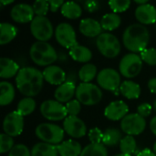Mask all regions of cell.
I'll return each mask as SVG.
<instances>
[{
    "instance_id": "1",
    "label": "cell",
    "mask_w": 156,
    "mask_h": 156,
    "mask_svg": "<svg viewBox=\"0 0 156 156\" xmlns=\"http://www.w3.org/2000/svg\"><path fill=\"white\" fill-rule=\"evenodd\" d=\"M43 83V73L32 67L20 69L16 77V88L23 95L29 98L37 96L41 91Z\"/></svg>"
},
{
    "instance_id": "2",
    "label": "cell",
    "mask_w": 156,
    "mask_h": 156,
    "mask_svg": "<svg viewBox=\"0 0 156 156\" xmlns=\"http://www.w3.org/2000/svg\"><path fill=\"white\" fill-rule=\"evenodd\" d=\"M149 40V30L142 24H133L129 26L122 36L124 47L133 53H141L146 49Z\"/></svg>"
},
{
    "instance_id": "3",
    "label": "cell",
    "mask_w": 156,
    "mask_h": 156,
    "mask_svg": "<svg viewBox=\"0 0 156 156\" xmlns=\"http://www.w3.org/2000/svg\"><path fill=\"white\" fill-rule=\"evenodd\" d=\"M29 56L33 62L38 66L51 65L58 59V53L55 48L48 42L37 41L29 50Z\"/></svg>"
},
{
    "instance_id": "4",
    "label": "cell",
    "mask_w": 156,
    "mask_h": 156,
    "mask_svg": "<svg viewBox=\"0 0 156 156\" xmlns=\"http://www.w3.org/2000/svg\"><path fill=\"white\" fill-rule=\"evenodd\" d=\"M75 96L81 104L91 106L101 102L103 94L101 90L95 84L82 82L77 87Z\"/></svg>"
},
{
    "instance_id": "5",
    "label": "cell",
    "mask_w": 156,
    "mask_h": 156,
    "mask_svg": "<svg viewBox=\"0 0 156 156\" xmlns=\"http://www.w3.org/2000/svg\"><path fill=\"white\" fill-rule=\"evenodd\" d=\"M64 129L52 123H41L37 126L35 133L43 143L49 144H59L64 138Z\"/></svg>"
},
{
    "instance_id": "6",
    "label": "cell",
    "mask_w": 156,
    "mask_h": 156,
    "mask_svg": "<svg viewBox=\"0 0 156 156\" xmlns=\"http://www.w3.org/2000/svg\"><path fill=\"white\" fill-rule=\"evenodd\" d=\"M96 45L100 53L108 58H113L121 52L119 39L111 33H101L97 37Z\"/></svg>"
},
{
    "instance_id": "7",
    "label": "cell",
    "mask_w": 156,
    "mask_h": 156,
    "mask_svg": "<svg viewBox=\"0 0 156 156\" xmlns=\"http://www.w3.org/2000/svg\"><path fill=\"white\" fill-rule=\"evenodd\" d=\"M143 68V59L136 53L125 55L120 61L119 69L122 75L127 79H133L138 76Z\"/></svg>"
},
{
    "instance_id": "8",
    "label": "cell",
    "mask_w": 156,
    "mask_h": 156,
    "mask_svg": "<svg viewBox=\"0 0 156 156\" xmlns=\"http://www.w3.org/2000/svg\"><path fill=\"white\" fill-rule=\"evenodd\" d=\"M30 30L33 37L42 42H47L53 35V26L46 16H35L30 23Z\"/></svg>"
},
{
    "instance_id": "9",
    "label": "cell",
    "mask_w": 156,
    "mask_h": 156,
    "mask_svg": "<svg viewBox=\"0 0 156 156\" xmlns=\"http://www.w3.org/2000/svg\"><path fill=\"white\" fill-rule=\"evenodd\" d=\"M40 112L44 118L52 122L65 120L69 116L66 106L58 101L52 100H48L41 103Z\"/></svg>"
},
{
    "instance_id": "10",
    "label": "cell",
    "mask_w": 156,
    "mask_h": 156,
    "mask_svg": "<svg viewBox=\"0 0 156 156\" xmlns=\"http://www.w3.org/2000/svg\"><path fill=\"white\" fill-rule=\"evenodd\" d=\"M121 128L122 132L128 135H139L144 133L146 128L145 118L138 113L128 114L122 120Z\"/></svg>"
},
{
    "instance_id": "11",
    "label": "cell",
    "mask_w": 156,
    "mask_h": 156,
    "mask_svg": "<svg viewBox=\"0 0 156 156\" xmlns=\"http://www.w3.org/2000/svg\"><path fill=\"white\" fill-rule=\"evenodd\" d=\"M55 37L58 44L66 48L78 46L76 33L73 27L69 23H60L55 30Z\"/></svg>"
},
{
    "instance_id": "12",
    "label": "cell",
    "mask_w": 156,
    "mask_h": 156,
    "mask_svg": "<svg viewBox=\"0 0 156 156\" xmlns=\"http://www.w3.org/2000/svg\"><path fill=\"white\" fill-rule=\"evenodd\" d=\"M97 81L101 88L115 91L120 89L121 86V76L113 69H103L97 75Z\"/></svg>"
},
{
    "instance_id": "13",
    "label": "cell",
    "mask_w": 156,
    "mask_h": 156,
    "mask_svg": "<svg viewBox=\"0 0 156 156\" xmlns=\"http://www.w3.org/2000/svg\"><path fill=\"white\" fill-rule=\"evenodd\" d=\"M3 130L11 137L20 135L24 130V117L16 111L8 113L4 119Z\"/></svg>"
},
{
    "instance_id": "14",
    "label": "cell",
    "mask_w": 156,
    "mask_h": 156,
    "mask_svg": "<svg viewBox=\"0 0 156 156\" xmlns=\"http://www.w3.org/2000/svg\"><path fill=\"white\" fill-rule=\"evenodd\" d=\"M63 129L67 134L73 138H81L87 133L86 124L76 116H68L63 122Z\"/></svg>"
},
{
    "instance_id": "15",
    "label": "cell",
    "mask_w": 156,
    "mask_h": 156,
    "mask_svg": "<svg viewBox=\"0 0 156 156\" xmlns=\"http://www.w3.org/2000/svg\"><path fill=\"white\" fill-rule=\"evenodd\" d=\"M34 9L33 6L27 4H17L12 7L10 16L11 18L16 23H28L34 19Z\"/></svg>"
},
{
    "instance_id": "16",
    "label": "cell",
    "mask_w": 156,
    "mask_h": 156,
    "mask_svg": "<svg viewBox=\"0 0 156 156\" xmlns=\"http://www.w3.org/2000/svg\"><path fill=\"white\" fill-rule=\"evenodd\" d=\"M129 107L122 101H115L111 102L104 110V115L107 119L116 122L122 120L128 113Z\"/></svg>"
},
{
    "instance_id": "17",
    "label": "cell",
    "mask_w": 156,
    "mask_h": 156,
    "mask_svg": "<svg viewBox=\"0 0 156 156\" xmlns=\"http://www.w3.org/2000/svg\"><path fill=\"white\" fill-rule=\"evenodd\" d=\"M44 80L51 85L60 86L66 82V73L58 66H48L43 70Z\"/></svg>"
},
{
    "instance_id": "18",
    "label": "cell",
    "mask_w": 156,
    "mask_h": 156,
    "mask_svg": "<svg viewBox=\"0 0 156 156\" xmlns=\"http://www.w3.org/2000/svg\"><path fill=\"white\" fill-rule=\"evenodd\" d=\"M135 16L136 19L144 25L154 24L156 22L155 6L150 4L138 5L135 9Z\"/></svg>"
},
{
    "instance_id": "19",
    "label": "cell",
    "mask_w": 156,
    "mask_h": 156,
    "mask_svg": "<svg viewBox=\"0 0 156 156\" xmlns=\"http://www.w3.org/2000/svg\"><path fill=\"white\" fill-rule=\"evenodd\" d=\"M80 31L82 35L88 37H99L101 34L102 27L100 22L93 18H84L80 21Z\"/></svg>"
},
{
    "instance_id": "20",
    "label": "cell",
    "mask_w": 156,
    "mask_h": 156,
    "mask_svg": "<svg viewBox=\"0 0 156 156\" xmlns=\"http://www.w3.org/2000/svg\"><path fill=\"white\" fill-rule=\"evenodd\" d=\"M76 89L77 87L75 86V83L72 81H66L60 86L57 88L55 90V99L58 102H69L72 101L71 99L73 96L76 94Z\"/></svg>"
},
{
    "instance_id": "21",
    "label": "cell",
    "mask_w": 156,
    "mask_h": 156,
    "mask_svg": "<svg viewBox=\"0 0 156 156\" xmlns=\"http://www.w3.org/2000/svg\"><path fill=\"white\" fill-rule=\"evenodd\" d=\"M56 146L60 156H80L83 150L80 144L74 140L65 141Z\"/></svg>"
},
{
    "instance_id": "22",
    "label": "cell",
    "mask_w": 156,
    "mask_h": 156,
    "mask_svg": "<svg viewBox=\"0 0 156 156\" xmlns=\"http://www.w3.org/2000/svg\"><path fill=\"white\" fill-rule=\"evenodd\" d=\"M20 69L16 62L8 58L0 59V77L2 79H10L17 75Z\"/></svg>"
},
{
    "instance_id": "23",
    "label": "cell",
    "mask_w": 156,
    "mask_h": 156,
    "mask_svg": "<svg viewBox=\"0 0 156 156\" xmlns=\"http://www.w3.org/2000/svg\"><path fill=\"white\" fill-rule=\"evenodd\" d=\"M120 92L128 100L138 99L141 95V87L138 83L132 80H125L120 86Z\"/></svg>"
},
{
    "instance_id": "24",
    "label": "cell",
    "mask_w": 156,
    "mask_h": 156,
    "mask_svg": "<svg viewBox=\"0 0 156 156\" xmlns=\"http://www.w3.org/2000/svg\"><path fill=\"white\" fill-rule=\"evenodd\" d=\"M15 88L8 81H1L0 83V105L6 106L15 99Z\"/></svg>"
},
{
    "instance_id": "25",
    "label": "cell",
    "mask_w": 156,
    "mask_h": 156,
    "mask_svg": "<svg viewBox=\"0 0 156 156\" xmlns=\"http://www.w3.org/2000/svg\"><path fill=\"white\" fill-rule=\"evenodd\" d=\"M70 57L78 62L86 63L89 62L92 58V53L91 51L85 46L78 45L76 47H73L69 51Z\"/></svg>"
},
{
    "instance_id": "26",
    "label": "cell",
    "mask_w": 156,
    "mask_h": 156,
    "mask_svg": "<svg viewBox=\"0 0 156 156\" xmlns=\"http://www.w3.org/2000/svg\"><path fill=\"white\" fill-rule=\"evenodd\" d=\"M31 156H58V152L53 144L38 143L32 147Z\"/></svg>"
},
{
    "instance_id": "27",
    "label": "cell",
    "mask_w": 156,
    "mask_h": 156,
    "mask_svg": "<svg viewBox=\"0 0 156 156\" xmlns=\"http://www.w3.org/2000/svg\"><path fill=\"white\" fill-rule=\"evenodd\" d=\"M17 35V28L9 23L0 24V44L5 45L11 42Z\"/></svg>"
},
{
    "instance_id": "28",
    "label": "cell",
    "mask_w": 156,
    "mask_h": 156,
    "mask_svg": "<svg viewBox=\"0 0 156 156\" xmlns=\"http://www.w3.org/2000/svg\"><path fill=\"white\" fill-rule=\"evenodd\" d=\"M61 14L69 19H77L81 16L82 9L76 2H66L61 7Z\"/></svg>"
},
{
    "instance_id": "29",
    "label": "cell",
    "mask_w": 156,
    "mask_h": 156,
    "mask_svg": "<svg viewBox=\"0 0 156 156\" xmlns=\"http://www.w3.org/2000/svg\"><path fill=\"white\" fill-rule=\"evenodd\" d=\"M122 23V18L119 15L115 13H108L105 14L101 21V27L104 30L112 31L120 27Z\"/></svg>"
},
{
    "instance_id": "30",
    "label": "cell",
    "mask_w": 156,
    "mask_h": 156,
    "mask_svg": "<svg viewBox=\"0 0 156 156\" xmlns=\"http://www.w3.org/2000/svg\"><path fill=\"white\" fill-rule=\"evenodd\" d=\"M122 140V133L118 129L110 128L103 133L102 144L105 146H110V147L115 146L118 144H120Z\"/></svg>"
},
{
    "instance_id": "31",
    "label": "cell",
    "mask_w": 156,
    "mask_h": 156,
    "mask_svg": "<svg viewBox=\"0 0 156 156\" xmlns=\"http://www.w3.org/2000/svg\"><path fill=\"white\" fill-rule=\"evenodd\" d=\"M80 156H108V151L103 144H90L82 150Z\"/></svg>"
},
{
    "instance_id": "32",
    "label": "cell",
    "mask_w": 156,
    "mask_h": 156,
    "mask_svg": "<svg viewBox=\"0 0 156 156\" xmlns=\"http://www.w3.org/2000/svg\"><path fill=\"white\" fill-rule=\"evenodd\" d=\"M97 75V68L93 64H85L79 71V77L84 83H90V81Z\"/></svg>"
},
{
    "instance_id": "33",
    "label": "cell",
    "mask_w": 156,
    "mask_h": 156,
    "mask_svg": "<svg viewBox=\"0 0 156 156\" xmlns=\"http://www.w3.org/2000/svg\"><path fill=\"white\" fill-rule=\"evenodd\" d=\"M35 109H36V101L32 98L26 97L18 102L16 112L24 117L31 114L35 111Z\"/></svg>"
},
{
    "instance_id": "34",
    "label": "cell",
    "mask_w": 156,
    "mask_h": 156,
    "mask_svg": "<svg viewBox=\"0 0 156 156\" xmlns=\"http://www.w3.org/2000/svg\"><path fill=\"white\" fill-rule=\"evenodd\" d=\"M136 147H137L136 141L133 138V136H131V135H127L126 137L122 138V140L120 143L121 152L122 154H125V155L132 156L133 154H134Z\"/></svg>"
},
{
    "instance_id": "35",
    "label": "cell",
    "mask_w": 156,
    "mask_h": 156,
    "mask_svg": "<svg viewBox=\"0 0 156 156\" xmlns=\"http://www.w3.org/2000/svg\"><path fill=\"white\" fill-rule=\"evenodd\" d=\"M14 139L13 137L5 134V133H1L0 134V153L1 154H5L9 153L13 148H14Z\"/></svg>"
},
{
    "instance_id": "36",
    "label": "cell",
    "mask_w": 156,
    "mask_h": 156,
    "mask_svg": "<svg viewBox=\"0 0 156 156\" xmlns=\"http://www.w3.org/2000/svg\"><path fill=\"white\" fill-rule=\"evenodd\" d=\"M109 5L115 14L122 13L130 7L131 1L130 0H111L109 2Z\"/></svg>"
},
{
    "instance_id": "37",
    "label": "cell",
    "mask_w": 156,
    "mask_h": 156,
    "mask_svg": "<svg viewBox=\"0 0 156 156\" xmlns=\"http://www.w3.org/2000/svg\"><path fill=\"white\" fill-rule=\"evenodd\" d=\"M32 6L37 16H45L49 10V3L46 0H37Z\"/></svg>"
},
{
    "instance_id": "38",
    "label": "cell",
    "mask_w": 156,
    "mask_h": 156,
    "mask_svg": "<svg viewBox=\"0 0 156 156\" xmlns=\"http://www.w3.org/2000/svg\"><path fill=\"white\" fill-rule=\"evenodd\" d=\"M143 61L150 66H156V48H146L141 52Z\"/></svg>"
},
{
    "instance_id": "39",
    "label": "cell",
    "mask_w": 156,
    "mask_h": 156,
    "mask_svg": "<svg viewBox=\"0 0 156 156\" xmlns=\"http://www.w3.org/2000/svg\"><path fill=\"white\" fill-rule=\"evenodd\" d=\"M69 116H78L81 111V103L78 100H72L66 104Z\"/></svg>"
},
{
    "instance_id": "40",
    "label": "cell",
    "mask_w": 156,
    "mask_h": 156,
    "mask_svg": "<svg viewBox=\"0 0 156 156\" xmlns=\"http://www.w3.org/2000/svg\"><path fill=\"white\" fill-rule=\"evenodd\" d=\"M8 156H31V152L25 144H16L9 152Z\"/></svg>"
},
{
    "instance_id": "41",
    "label": "cell",
    "mask_w": 156,
    "mask_h": 156,
    "mask_svg": "<svg viewBox=\"0 0 156 156\" xmlns=\"http://www.w3.org/2000/svg\"><path fill=\"white\" fill-rule=\"evenodd\" d=\"M102 137L103 133L97 127L90 129L89 132V139L91 144H102Z\"/></svg>"
},
{
    "instance_id": "42",
    "label": "cell",
    "mask_w": 156,
    "mask_h": 156,
    "mask_svg": "<svg viewBox=\"0 0 156 156\" xmlns=\"http://www.w3.org/2000/svg\"><path fill=\"white\" fill-rule=\"evenodd\" d=\"M152 110H153V107H152L151 104H149V103H142L137 108V113L139 115H141L142 117L145 118V117H148V116L151 115Z\"/></svg>"
},
{
    "instance_id": "43",
    "label": "cell",
    "mask_w": 156,
    "mask_h": 156,
    "mask_svg": "<svg viewBox=\"0 0 156 156\" xmlns=\"http://www.w3.org/2000/svg\"><path fill=\"white\" fill-rule=\"evenodd\" d=\"M48 3H49V9L51 10V12L55 13L58 10V8L61 9L65 2L62 0H49Z\"/></svg>"
},
{
    "instance_id": "44",
    "label": "cell",
    "mask_w": 156,
    "mask_h": 156,
    "mask_svg": "<svg viewBox=\"0 0 156 156\" xmlns=\"http://www.w3.org/2000/svg\"><path fill=\"white\" fill-rule=\"evenodd\" d=\"M100 4L97 1H87L85 2V7L90 12H94L99 9Z\"/></svg>"
},
{
    "instance_id": "45",
    "label": "cell",
    "mask_w": 156,
    "mask_h": 156,
    "mask_svg": "<svg viewBox=\"0 0 156 156\" xmlns=\"http://www.w3.org/2000/svg\"><path fill=\"white\" fill-rule=\"evenodd\" d=\"M148 89L152 93L156 94V78H153L148 81Z\"/></svg>"
},
{
    "instance_id": "46",
    "label": "cell",
    "mask_w": 156,
    "mask_h": 156,
    "mask_svg": "<svg viewBox=\"0 0 156 156\" xmlns=\"http://www.w3.org/2000/svg\"><path fill=\"white\" fill-rule=\"evenodd\" d=\"M137 156H156L155 154L153 152V151H151V150H149V149H145V150H144V151H142V152H140Z\"/></svg>"
},
{
    "instance_id": "47",
    "label": "cell",
    "mask_w": 156,
    "mask_h": 156,
    "mask_svg": "<svg viewBox=\"0 0 156 156\" xmlns=\"http://www.w3.org/2000/svg\"><path fill=\"white\" fill-rule=\"evenodd\" d=\"M150 129L152 131V133L156 136V116L154 117L152 120H151V122H150Z\"/></svg>"
},
{
    "instance_id": "48",
    "label": "cell",
    "mask_w": 156,
    "mask_h": 156,
    "mask_svg": "<svg viewBox=\"0 0 156 156\" xmlns=\"http://www.w3.org/2000/svg\"><path fill=\"white\" fill-rule=\"evenodd\" d=\"M13 1L12 0H8V1H5V0H0V4L2 5H9V4H12Z\"/></svg>"
},
{
    "instance_id": "49",
    "label": "cell",
    "mask_w": 156,
    "mask_h": 156,
    "mask_svg": "<svg viewBox=\"0 0 156 156\" xmlns=\"http://www.w3.org/2000/svg\"><path fill=\"white\" fill-rule=\"evenodd\" d=\"M135 3H136V4H138L139 5H146V4H148V0H144V1L135 0Z\"/></svg>"
},
{
    "instance_id": "50",
    "label": "cell",
    "mask_w": 156,
    "mask_h": 156,
    "mask_svg": "<svg viewBox=\"0 0 156 156\" xmlns=\"http://www.w3.org/2000/svg\"><path fill=\"white\" fill-rule=\"evenodd\" d=\"M154 153L155 154V155H156V142H155V144H154Z\"/></svg>"
},
{
    "instance_id": "51",
    "label": "cell",
    "mask_w": 156,
    "mask_h": 156,
    "mask_svg": "<svg viewBox=\"0 0 156 156\" xmlns=\"http://www.w3.org/2000/svg\"><path fill=\"white\" fill-rule=\"evenodd\" d=\"M154 109L156 111V100L154 101Z\"/></svg>"
},
{
    "instance_id": "52",
    "label": "cell",
    "mask_w": 156,
    "mask_h": 156,
    "mask_svg": "<svg viewBox=\"0 0 156 156\" xmlns=\"http://www.w3.org/2000/svg\"><path fill=\"white\" fill-rule=\"evenodd\" d=\"M114 156H130V155H125V154H117V155Z\"/></svg>"
}]
</instances>
